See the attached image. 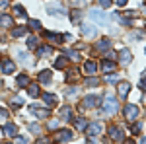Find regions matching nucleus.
Masks as SVG:
<instances>
[{
  "label": "nucleus",
  "instance_id": "obj_29",
  "mask_svg": "<svg viewBox=\"0 0 146 144\" xmlns=\"http://www.w3.org/2000/svg\"><path fill=\"white\" fill-rule=\"evenodd\" d=\"M70 2H72L74 6H78V4H84V0H70Z\"/></svg>",
  "mask_w": 146,
  "mask_h": 144
},
{
  "label": "nucleus",
  "instance_id": "obj_25",
  "mask_svg": "<svg viewBox=\"0 0 146 144\" xmlns=\"http://www.w3.org/2000/svg\"><path fill=\"white\" fill-rule=\"evenodd\" d=\"M29 25H31L33 29H39V27H41V23L37 22V20H33V22H29Z\"/></svg>",
  "mask_w": 146,
  "mask_h": 144
},
{
  "label": "nucleus",
  "instance_id": "obj_12",
  "mask_svg": "<svg viewBox=\"0 0 146 144\" xmlns=\"http://www.w3.org/2000/svg\"><path fill=\"white\" fill-rule=\"evenodd\" d=\"M82 31H84L86 35H96V29H94V27H88V23L82 25Z\"/></svg>",
  "mask_w": 146,
  "mask_h": 144
},
{
  "label": "nucleus",
  "instance_id": "obj_26",
  "mask_svg": "<svg viewBox=\"0 0 146 144\" xmlns=\"http://www.w3.org/2000/svg\"><path fill=\"white\" fill-rule=\"evenodd\" d=\"M45 101H51V105H53V103H55V96H45Z\"/></svg>",
  "mask_w": 146,
  "mask_h": 144
},
{
  "label": "nucleus",
  "instance_id": "obj_22",
  "mask_svg": "<svg viewBox=\"0 0 146 144\" xmlns=\"http://www.w3.org/2000/svg\"><path fill=\"white\" fill-rule=\"evenodd\" d=\"M6 133H8V134L12 136V134L16 133V127H14V125H8V127H6Z\"/></svg>",
  "mask_w": 146,
  "mask_h": 144
},
{
  "label": "nucleus",
  "instance_id": "obj_4",
  "mask_svg": "<svg viewBox=\"0 0 146 144\" xmlns=\"http://www.w3.org/2000/svg\"><path fill=\"white\" fill-rule=\"evenodd\" d=\"M119 56H121V64H129V62H131V51L123 49V51L119 53Z\"/></svg>",
  "mask_w": 146,
  "mask_h": 144
},
{
  "label": "nucleus",
  "instance_id": "obj_3",
  "mask_svg": "<svg viewBox=\"0 0 146 144\" xmlns=\"http://www.w3.org/2000/svg\"><path fill=\"white\" fill-rule=\"evenodd\" d=\"M125 115H127V119H129V121L136 119V115H138V107H136L135 103H129V105H125Z\"/></svg>",
  "mask_w": 146,
  "mask_h": 144
},
{
  "label": "nucleus",
  "instance_id": "obj_13",
  "mask_svg": "<svg viewBox=\"0 0 146 144\" xmlns=\"http://www.w3.org/2000/svg\"><path fill=\"white\" fill-rule=\"evenodd\" d=\"M25 31H27L25 27H18V29H14V31H12V35H14V37H22Z\"/></svg>",
  "mask_w": 146,
  "mask_h": 144
},
{
  "label": "nucleus",
  "instance_id": "obj_1",
  "mask_svg": "<svg viewBox=\"0 0 146 144\" xmlns=\"http://www.w3.org/2000/svg\"><path fill=\"white\" fill-rule=\"evenodd\" d=\"M90 18H92V20H96L100 25H107V23H109V16L103 14L101 10H90Z\"/></svg>",
  "mask_w": 146,
  "mask_h": 144
},
{
  "label": "nucleus",
  "instance_id": "obj_16",
  "mask_svg": "<svg viewBox=\"0 0 146 144\" xmlns=\"http://www.w3.org/2000/svg\"><path fill=\"white\" fill-rule=\"evenodd\" d=\"M27 47H29V49H35V47H37V37H29V39H27Z\"/></svg>",
  "mask_w": 146,
  "mask_h": 144
},
{
  "label": "nucleus",
  "instance_id": "obj_9",
  "mask_svg": "<svg viewBox=\"0 0 146 144\" xmlns=\"http://www.w3.org/2000/svg\"><path fill=\"white\" fill-rule=\"evenodd\" d=\"M107 47H111V41H109V39H101L100 43L96 45V49H100V51H103V49H107Z\"/></svg>",
  "mask_w": 146,
  "mask_h": 144
},
{
  "label": "nucleus",
  "instance_id": "obj_27",
  "mask_svg": "<svg viewBox=\"0 0 146 144\" xmlns=\"http://www.w3.org/2000/svg\"><path fill=\"white\" fill-rule=\"evenodd\" d=\"M64 66V58H58V60H56V68H62Z\"/></svg>",
  "mask_w": 146,
  "mask_h": 144
},
{
  "label": "nucleus",
  "instance_id": "obj_30",
  "mask_svg": "<svg viewBox=\"0 0 146 144\" xmlns=\"http://www.w3.org/2000/svg\"><path fill=\"white\" fill-rule=\"evenodd\" d=\"M140 88H142V90H146V78L142 80V82H140Z\"/></svg>",
  "mask_w": 146,
  "mask_h": 144
},
{
  "label": "nucleus",
  "instance_id": "obj_8",
  "mask_svg": "<svg viewBox=\"0 0 146 144\" xmlns=\"http://www.w3.org/2000/svg\"><path fill=\"white\" fill-rule=\"evenodd\" d=\"M129 90H131V86H129V84H127V82H121V84H119V94H121V96H127V94H129Z\"/></svg>",
  "mask_w": 146,
  "mask_h": 144
},
{
  "label": "nucleus",
  "instance_id": "obj_20",
  "mask_svg": "<svg viewBox=\"0 0 146 144\" xmlns=\"http://www.w3.org/2000/svg\"><path fill=\"white\" fill-rule=\"evenodd\" d=\"M41 80H43V82H47V80H51V72H49V70H45V72L41 74Z\"/></svg>",
  "mask_w": 146,
  "mask_h": 144
},
{
  "label": "nucleus",
  "instance_id": "obj_24",
  "mask_svg": "<svg viewBox=\"0 0 146 144\" xmlns=\"http://www.w3.org/2000/svg\"><path fill=\"white\" fill-rule=\"evenodd\" d=\"M98 2H100L103 8H109V4H111V0H98Z\"/></svg>",
  "mask_w": 146,
  "mask_h": 144
},
{
  "label": "nucleus",
  "instance_id": "obj_18",
  "mask_svg": "<svg viewBox=\"0 0 146 144\" xmlns=\"http://www.w3.org/2000/svg\"><path fill=\"white\" fill-rule=\"evenodd\" d=\"M113 68H115L113 62H109V60H105V62H103V70H107V72H109V70H113Z\"/></svg>",
  "mask_w": 146,
  "mask_h": 144
},
{
  "label": "nucleus",
  "instance_id": "obj_28",
  "mask_svg": "<svg viewBox=\"0 0 146 144\" xmlns=\"http://www.w3.org/2000/svg\"><path fill=\"white\" fill-rule=\"evenodd\" d=\"M8 6V0H0V10H4Z\"/></svg>",
  "mask_w": 146,
  "mask_h": 144
},
{
  "label": "nucleus",
  "instance_id": "obj_10",
  "mask_svg": "<svg viewBox=\"0 0 146 144\" xmlns=\"http://www.w3.org/2000/svg\"><path fill=\"white\" fill-rule=\"evenodd\" d=\"M51 53H53V49H51V47H39V49H37V55H39V56L51 55Z\"/></svg>",
  "mask_w": 146,
  "mask_h": 144
},
{
  "label": "nucleus",
  "instance_id": "obj_19",
  "mask_svg": "<svg viewBox=\"0 0 146 144\" xmlns=\"http://www.w3.org/2000/svg\"><path fill=\"white\" fill-rule=\"evenodd\" d=\"M27 82H29V80H27V76H25V74H22V76L18 78V84H20V86H25Z\"/></svg>",
  "mask_w": 146,
  "mask_h": 144
},
{
  "label": "nucleus",
  "instance_id": "obj_15",
  "mask_svg": "<svg viewBox=\"0 0 146 144\" xmlns=\"http://www.w3.org/2000/svg\"><path fill=\"white\" fill-rule=\"evenodd\" d=\"M105 109L107 111H115V100H109V98H107V105H105Z\"/></svg>",
  "mask_w": 146,
  "mask_h": 144
},
{
  "label": "nucleus",
  "instance_id": "obj_6",
  "mask_svg": "<svg viewBox=\"0 0 146 144\" xmlns=\"http://www.w3.org/2000/svg\"><path fill=\"white\" fill-rule=\"evenodd\" d=\"M12 18L10 16H6V14H2V16H0V25H2V27H10L12 25Z\"/></svg>",
  "mask_w": 146,
  "mask_h": 144
},
{
  "label": "nucleus",
  "instance_id": "obj_5",
  "mask_svg": "<svg viewBox=\"0 0 146 144\" xmlns=\"http://www.w3.org/2000/svg\"><path fill=\"white\" fill-rule=\"evenodd\" d=\"M84 70H86V74H94V72L98 70V64H96L94 60H88V62L84 64Z\"/></svg>",
  "mask_w": 146,
  "mask_h": 144
},
{
  "label": "nucleus",
  "instance_id": "obj_14",
  "mask_svg": "<svg viewBox=\"0 0 146 144\" xmlns=\"http://www.w3.org/2000/svg\"><path fill=\"white\" fill-rule=\"evenodd\" d=\"M14 14H16L18 18H23V16H25V10H23L22 6H16V8H14Z\"/></svg>",
  "mask_w": 146,
  "mask_h": 144
},
{
  "label": "nucleus",
  "instance_id": "obj_7",
  "mask_svg": "<svg viewBox=\"0 0 146 144\" xmlns=\"http://www.w3.org/2000/svg\"><path fill=\"white\" fill-rule=\"evenodd\" d=\"M47 12H49V14H56V16L66 14V10H64V8H56V6H49V8H47Z\"/></svg>",
  "mask_w": 146,
  "mask_h": 144
},
{
  "label": "nucleus",
  "instance_id": "obj_11",
  "mask_svg": "<svg viewBox=\"0 0 146 144\" xmlns=\"http://www.w3.org/2000/svg\"><path fill=\"white\" fill-rule=\"evenodd\" d=\"M47 39H51L53 43H62V37L56 33H47Z\"/></svg>",
  "mask_w": 146,
  "mask_h": 144
},
{
  "label": "nucleus",
  "instance_id": "obj_31",
  "mask_svg": "<svg viewBox=\"0 0 146 144\" xmlns=\"http://www.w3.org/2000/svg\"><path fill=\"white\" fill-rule=\"evenodd\" d=\"M117 4H119V6H125V4H127V0H117Z\"/></svg>",
  "mask_w": 146,
  "mask_h": 144
},
{
  "label": "nucleus",
  "instance_id": "obj_21",
  "mask_svg": "<svg viewBox=\"0 0 146 144\" xmlns=\"http://www.w3.org/2000/svg\"><path fill=\"white\" fill-rule=\"evenodd\" d=\"M37 94H39L37 86H29V96H37Z\"/></svg>",
  "mask_w": 146,
  "mask_h": 144
},
{
  "label": "nucleus",
  "instance_id": "obj_23",
  "mask_svg": "<svg viewBox=\"0 0 146 144\" xmlns=\"http://www.w3.org/2000/svg\"><path fill=\"white\" fill-rule=\"evenodd\" d=\"M68 56H70L72 60H78V58H80V55H78V53H74V51H70V53H68Z\"/></svg>",
  "mask_w": 146,
  "mask_h": 144
},
{
  "label": "nucleus",
  "instance_id": "obj_2",
  "mask_svg": "<svg viewBox=\"0 0 146 144\" xmlns=\"http://www.w3.org/2000/svg\"><path fill=\"white\" fill-rule=\"evenodd\" d=\"M14 68H16V64L12 62L10 58H2V60H0V72L10 74V72H14Z\"/></svg>",
  "mask_w": 146,
  "mask_h": 144
},
{
  "label": "nucleus",
  "instance_id": "obj_17",
  "mask_svg": "<svg viewBox=\"0 0 146 144\" xmlns=\"http://www.w3.org/2000/svg\"><path fill=\"white\" fill-rule=\"evenodd\" d=\"M98 103V98H86V107H92Z\"/></svg>",
  "mask_w": 146,
  "mask_h": 144
}]
</instances>
